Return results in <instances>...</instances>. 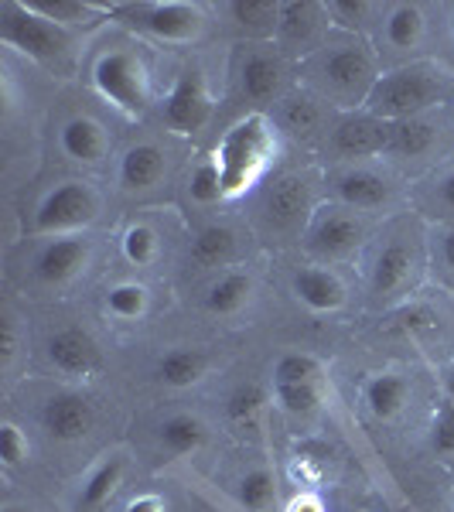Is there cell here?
I'll return each instance as SVG.
<instances>
[{
    "label": "cell",
    "mask_w": 454,
    "mask_h": 512,
    "mask_svg": "<svg viewBox=\"0 0 454 512\" xmlns=\"http://www.w3.org/2000/svg\"><path fill=\"white\" fill-rule=\"evenodd\" d=\"M274 151V137L267 130L263 117H246L243 123H236L226 134L219 147V171H222V185L226 195H239L260 178V171L267 168V158Z\"/></svg>",
    "instance_id": "6da1fadb"
},
{
    "label": "cell",
    "mask_w": 454,
    "mask_h": 512,
    "mask_svg": "<svg viewBox=\"0 0 454 512\" xmlns=\"http://www.w3.org/2000/svg\"><path fill=\"white\" fill-rule=\"evenodd\" d=\"M444 86L434 72L427 69H400L390 76H379L366 106L379 120H414L420 110L434 106L441 99Z\"/></svg>",
    "instance_id": "7a4b0ae2"
},
{
    "label": "cell",
    "mask_w": 454,
    "mask_h": 512,
    "mask_svg": "<svg viewBox=\"0 0 454 512\" xmlns=\"http://www.w3.org/2000/svg\"><path fill=\"white\" fill-rule=\"evenodd\" d=\"M0 38L18 52L38 62H52L69 48V35L48 18L31 11L28 4H4L0 7Z\"/></svg>",
    "instance_id": "3957f363"
},
{
    "label": "cell",
    "mask_w": 454,
    "mask_h": 512,
    "mask_svg": "<svg viewBox=\"0 0 454 512\" xmlns=\"http://www.w3.org/2000/svg\"><path fill=\"white\" fill-rule=\"evenodd\" d=\"M96 89L103 93L106 99L120 106L127 113H144L147 103H151V86H147V72L134 55L127 52H110L96 62Z\"/></svg>",
    "instance_id": "277c9868"
},
{
    "label": "cell",
    "mask_w": 454,
    "mask_h": 512,
    "mask_svg": "<svg viewBox=\"0 0 454 512\" xmlns=\"http://www.w3.org/2000/svg\"><path fill=\"white\" fill-rule=\"evenodd\" d=\"M99 212V202L93 188L82 185V181H69L59 185L55 192L45 195V202L35 212V229L38 233H65V229L89 226Z\"/></svg>",
    "instance_id": "5b68a950"
},
{
    "label": "cell",
    "mask_w": 454,
    "mask_h": 512,
    "mask_svg": "<svg viewBox=\"0 0 454 512\" xmlns=\"http://www.w3.org/2000/svg\"><path fill=\"white\" fill-rule=\"evenodd\" d=\"M120 11L130 28L158 41H192L202 31V11L192 4H130Z\"/></svg>",
    "instance_id": "8992f818"
},
{
    "label": "cell",
    "mask_w": 454,
    "mask_h": 512,
    "mask_svg": "<svg viewBox=\"0 0 454 512\" xmlns=\"http://www.w3.org/2000/svg\"><path fill=\"white\" fill-rule=\"evenodd\" d=\"M209 117H212V99L209 89H205L202 72L195 69L181 72L175 89L164 99V110H161L164 127L175 130V134H198L209 123Z\"/></svg>",
    "instance_id": "52a82bcc"
},
{
    "label": "cell",
    "mask_w": 454,
    "mask_h": 512,
    "mask_svg": "<svg viewBox=\"0 0 454 512\" xmlns=\"http://www.w3.org/2000/svg\"><path fill=\"white\" fill-rule=\"evenodd\" d=\"M321 79L335 96L349 99V103L352 99H369L376 86L373 59L362 48H338L321 62Z\"/></svg>",
    "instance_id": "ba28073f"
},
{
    "label": "cell",
    "mask_w": 454,
    "mask_h": 512,
    "mask_svg": "<svg viewBox=\"0 0 454 512\" xmlns=\"http://www.w3.org/2000/svg\"><path fill=\"white\" fill-rule=\"evenodd\" d=\"M48 359H52V366L59 373L76 379L93 376L103 366V352H99L96 338L86 335L82 328H62V332H55L52 342H48Z\"/></svg>",
    "instance_id": "9c48e42d"
},
{
    "label": "cell",
    "mask_w": 454,
    "mask_h": 512,
    "mask_svg": "<svg viewBox=\"0 0 454 512\" xmlns=\"http://www.w3.org/2000/svg\"><path fill=\"white\" fill-rule=\"evenodd\" d=\"M41 424L55 441H79L93 431V407L86 396L79 393H59L45 403L41 410Z\"/></svg>",
    "instance_id": "30bf717a"
},
{
    "label": "cell",
    "mask_w": 454,
    "mask_h": 512,
    "mask_svg": "<svg viewBox=\"0 0 454 512\" xmlns=\"http://www.w3.org/2000/svg\"><path fill=\"white\" fill-rule=\"evenodd\" d=\"M386 140H390V123L379 117H345L338 120L332 130V147L345 158H366V154L386 151Z\"/></svg>",
    "instance_id": "8fae6325"
},
{
    "label": "cell",
    "mask_w": 454,
    "mask_h": 512,
    "mask_svg": "<svg viewBox=\"0 0 454 512\" xmlns=\"http://www.w3.org/2000/svg\"><path fill=\"white\" fill-rule=\"evenodd\" d=\"M89 260V243L86 239H55L45 250L38 253L35 260V274L45 280V284H65L86 267Z\"/></svg>",
    "instance_id": "7c38bea8"
},
{
    "label": "cell",
    "mask_w": 454,
    "mask_h": 512,
    "mask_svg": "<svg viewBox=\"0 0 454 512\" xmlns=\"http://www.w3.org/2000/svg\"><path fill=\"white\" fill-rule=\"evenodd\" d=\"M304 209H308V185H304L301 178L284 175V178H277L274 185H270L267 205H263L270 226L291 229L294 222L304 216Z\"/></svg>",
    "instance_id": "4fadbf2b"
},
{
    "label": "cell",
    "mask_w": 454,
    "mask_h": 512,
    "mask_svg": "<svg viewBox=\"0 0 454 512\" xmlns=\"http://www.w3.org/2000/svg\"><path fill=\"white\" fill-rule=\"evenodd\" d=\"M362 239V226L345 212H332V216L318 219V226L311 229L308 246L318 256H345L349 250H356V243Z\"/></svg>",
    "instance_id": "5bb4252c"
},
{
    "label": "cell",
    "mask_w": 454,
    "mask_h": 512,
    "mask_svg": "<svg viewBox=\"0 0 454 512\" xmlns=\"http://www.w3.org/2000/svg\"><path fill=\"white\" fill-rule=\"evenodd\" d=\"M239 82H243V96L253 99V103H270L280 86H284V65H280L277 55L267 52H253L250 59L239 69Z\"/></svg>",
    "instance_id": "9a60e30c"
},
{
    "label": "cell",
    "mask_w": 454,
    "mask_h": 512,
    "mask_svg": "<svg viewBox=\"0 0 454 512\" xmlns=\"http://www.w3.org/2000/svg\"><path fill=\"white\" fill-rule=\"evenodd\" d=\"M106 147H110V140H106L103 127H99L96 120L76 117V120H69L62 127V151L69 154V158L82 161V164L103 161L106 158Z\"/></svg>",
    "instance_id": "2e32d148"
},
{
    "label": "cell",
    "mask_w": 454,
    "mask_h": 512,
    "mask_svg": "<svg viewBox=\"0 0 454 512\" xmlns=\"http://www.w3.org/2000/svg\"><path fill=\"white\" fill-rule=\"evenodd\" d=\"M164 178V154L161 147L154 144H137L123 154L120 161V185L130 188V192H140V188H151Z\"/></svg>",
    "instance_id": "e0dca14e"
},
{
    "label": "cell",
    "mask_w": 454,
    "mask_h": 512,
    "mask_svg": "<svg viewBox=\"0 0 454 512\" xmlns=\"http://www.w3.org/2000/svg\"><path fill=\"white\" fill-rule=\"evenodd\" d=\"M294 294L301 297L311 311H335V308H342V301H345V287L338 284V277L318 267L297 270Z\"/></svg>",
    "instance_id": "ac0fdd59"
},
{
    "label": "cell",
    "mask_w": 454,
    "mask_h": 512,
    "mask_svg": "<svg viewBox=\"0 0 454 512\" xmlns=\"http://www.w3.org/2000/svg\"><path fill=\"white\" fill-rule=\"evenodd\" d=\"M335 192L352 209H376V205H383L390 198V185L373 171H349V175L335 181Z\"/></svg>",
    "instance_id": "d6986e66"
},
{
    "label": "cell",
    "mask_w": 454,
    "mask_h": 512,
    "mask_svg": "<svg viewBox=\"0 0 454 512\" xmlns=\"http://www.w3.org/2000/svg\"><path fill=\"white\" fill-rule=\"evenodd\" d=\"M120 482H123V461L120 458L103 461V465L86 478V485H82L79 512H103L106 506H110L113 495H117Z\"/></svg>",
    "instance_id": "ffe728a7"
},
{
    "label": "cell",
    "mask_w": 454,
    "mask_h": 512,
    "mask_svg": "<svg viewBox=\"0 0 454 512\" xmlns=\"http://www.w3.org/2000/svg\"><path fill=\"white\" fill-rule=\"evenodd\" d=\"M437 130L427 120H400L390 123V140H386V151L396 158H420L434 147Z\"/></svg>",
    "instance_id": "44dd1931"
},
{
    "label": "cell",
    "mask_w": 454,
    "mask_h": 512,
    "mask_svg": "<svg viewBox=\"0 0 454 512\" xmlns=\"http://www.w3.org/2000/svg\"><path fill=\"white\" fill-rule=\"evenodd\" d=\"M410 274H414V256H410L407 246H400V243L386 246V250L379 253L376 270H373L376 294H396L410 280Z\"/></svg>",
    "instance_id": "7402d4cb"
},
{
    "label": "cell",
    "mask_w": 454,
    "mask_h": 512,
    "mask_svg": "<svg viewBox=\"0 0 454 512\" xmlns=\"http://www.w3.org/2000/svg\"><path fill=\"white\" fill-rule=\"evenodd\" d=\"M321 24V7L311 4V0H291V4H280V21L277 31L284 41H294V45H304V41L315 38Z\"/></svg>",
    "instance_id": "603a6c76"
},
{
    "label": "cell",
    "mask_w": 454,
    "mask_h": 512,
    "mask_svg": "<svg viewBox=\"0 0 454 512\" xmlns=\"http://www.w3.org/2000/svg\"><path fill=\"white\" fill-rule=\"evenodd\" d=\"M233 253H236V233L226 226L202 229L192 243V260L198 267H222Z\"/></svg>",
    "instance_id": "cb8c5ba5"
},
{
    "label": "cell",
    "mask_w": 454,
    "mask_h": 512,
    "mask_svg": "<svg viewBox=\"0 0 454 512\" xmlns=\"http://www.w3.org/2000/svg\"><path fill=\"white\" fill-rule=\"evenodd\" d=\"M205 373V355L195 349H175L164 352L158 362V376L168 386H192Z\"/></svg>",
    "instance_id": "d4e9b609"
},
{
    "label": "cell",
    "mask_w": 454,
    "mask_h": 512,
    "mask_svg": "<svg viewBox=\"0 0 454 512\" xmlns=\"http://www.w3.org/2000/svg\"><path fill=\"white\" fill-rule=\"evenodd\" d=\"M407 393H410V386L403 376H376L373 383L366 386V403L379 420H386V417L400 414L403 403H407Z\"/></svg>",
    "instance_id": "484cf974"
},
{
    "label": "cell",
    "mask_w": 454,
    "mask_h": 512,
    "mask_svg": "<svg viewBox=\"0 0 454 512\" xmlns=\"http://www.w3.org/2000/svg\"><path fill=\"white\" fill-rule=\"evenodd\" d=\"M229 14L250 35H267L280 21V4L274 0H236V4H229Z\"/></svg>",
    "instance_id": "4316f807"
},
{
    "label": "cell",
    "mask_w": 454,
    "mask_h": 512,
    "mask_svg": "<svg viewBox=\"0 0 454 512\" xmlns=\"http://www.w3.org/2000/svg\"><path fill=\"white\" fill-rule=\"evenodd\" d=\"M202 441H205L202 420H195L188 414H175V417H168L161 424V444L171 454H188V451H195Z\"/></svg>",
    "instance_id": "83f0119b"
},
{
    "label": "cell",
    "mask_w": 454,
    "mask_h": 512,
    "mask_svg": "<svg viewBox=\"0 0 454 512\" xmlns=\"http://www.w3.org/2000/svg\"><path fill=\"white\" fill-rule=\"evenodd\" d=\"M28 7L41 18H48L52 24H89L103 7L96 4H82V0H28Z\"/></svg>",
    "instance_id": "f1b7e54d"
},
{
    "label": "cell",
    "mask_w": 454,
    "mask_h": 512,
    "mask_svg": "<svg viewBox=\"0 0 454 512\" xmlns=\"http://www.w3.org/2000/svg\"><path fill=\"white\" fill-rule=\"evenodd\" d=\"M246 297H250V277H246V274H226L209 291L205 304H209L212 315H236V311L246 304Z\"/></svg>",
    "instance_id": "f546056e"
},
{
    "label": "cell",
    "mask_w": 454,
    "mask_h": 512,
    "mask_svg": "<svg viewBox=\"0 0 454 512\" xmlns=\"http://www.w3.org/2000/svg\"><path fill=\"white\" fill-rule=\"evenodd\" d=\"M420 35H424V14H420V7L414 4L393 7L390 18H386V38H390V45L414 48Z\"/></svg>",
    "instance_id": "4dcf8cb0"
},
{
    "label": "cell",
    "mask_w": 454,
    "mask_h": 512,
    "mask_svg": "<svg viewBox=\"0 0 454 512\" xmlns=\"http://www.w3.org/2000/svg\"><path fill=\"white\" fill-rule=\"evenodd\" d=\"M318 106L308 96H291L280 106V123L284 130H291L294 137H311L318 130Z\"/></svg>",
    "instance_id": "1f68e13d"
},
{
    "label": "cell",
    "mask_w": 454,
    "mask_h": 512,
    "mask_svg": "<svg viewBox=\"0 0 454 512\" xmlns=\"http://www.w3.org/2000/svg\"><path fill=\"white\" fill-rule=\"evenodd\" d=\"M274 495H277V489H274V475L270 472H263V468H257V472H250L239 482V502H243L246 509L250 512H263L274 502Z\"/></svg>",
    "instance_id": "d6a6232c"
},
{
    "label": "cell",
    "mask_w": 454,
    "mask_h": 512,
    "mask_svg": "<svg viewBox=\"0 0 454 512\" xmlns=\"http://www.w3.org/2000/svg\"><path fill=\"white\" fill-rule=\"evenodd\" d=\"M263 403H267V393H263L257 383H243V386H236V390L229 393L226 417L236 420V424H246V420H253L260 414Z\"/></svg>",
    "instance_id": "836d02e7"
},
{
    "label": "cell",
    "mask_w": 454,
    "mask_h": 512,
    "mask_svg": "<svg viewBox=\"0 0 454 512\" xmlns=\"http://www.w3.org/2000/svg\"><path fill=\"white\" fill-rule=\"evenodd\" d=\"M188 192H192L195 202H202V205L219 202V198L226 195V185H222L219 164H216V161L198 164V168L192 171V181H188Z\"/></svg>",
    "instance_id": "e575fe53"
},
{
    "label": "cell",
    "mask_w": 454,
    "mask_h": 512,
    "mask_svg": "<svg viewBox=\"0 0 454 512\" xmlns=\"http://www.w3.org/2000/svg\"><path fill=\"white\" fill-rule=\"evenodd\" d=\"M274 393L280 407L291 410V414H311L321 400L318 383H274Z\"/></svg>",
    "instance_id": "d590c367"
},
{
    "label": "cell",
    "mask_w": 454,
    "mask_h": 512,
    "mask_svg": "<svg viewBox=\"0 0 454 512\" xmlns=\"http://www.w3.org/2000/svg\"><path fill=\"white\" fill-rule=\"evenodd\" d=\"M106 308L117 318H137L147 311V291L140 284H117L106 294Z\"/></svg>",
    "instance_id": "8d00e7d4"
},
{
    "label": "cell",
    "mask_w": 454,
    "mask_h": 512,
    "mask_svg": "<svg viewBox=\"0 0 454 512\" xmlns=\"http://www.w3.org/2000/svg\"><path fill=\"white\" fill-rule=\"evenodd\" d=\"M123 253H127L130 263L137 267H147V263L158 256V236H154L151 226H130L123 233Z\"/></svg>",
    "instance_id": "74e56055"
},
{
    "label": "cell",
    "mask_w": 454,
    "mask_h": 512,
    "mask_svg": "<svg viewBox=\"0 0 454 512\" xmlns=\"http://www.w3.org/2000/svg\"><path fill=\"white\" fill-rule=\"evenodd\" d=\"M274 383H318V362L301 352L284 355L274 366Z\"/></svg>",
    "instance_id": "f35d334b"
},
{
    "label": "cell",
    "mask_w": 454,
    "mask_h": 512,
    "mask_svg": "<svg viewBox=\"0 0 454 512\" xmlns=\"http://www.w3.org/2000/svg\"><path fill=\"white\" fill-rule=\"evenodd\" d=\"M431 441L437 454H454V400H444L441 410H437Z\"/></svg>",
    "instance_id": "ab89813d"
},
{
    "label": "cell",
    "mask_w": 454,
    "mask_h": 512,
    "mask_svg": "<svg viewBox=\"0 0 454 512\" xmlns=\"http://www.w3.org/2000/svg\"><path fill=\"white\" fill-rule=\"evenodd\" d=\"M24 458H28V441H24V434L14 424H4L0 427V461H4L7 468H18Z\"/></svg>",
    "instance_id": "60d3db41"
},
{
    "label": "cell",
    "mask_w": 454,
    "mask_h": 512,
    "mask_svg": "<svg viewBox=\"0 0 454 512\" xmlns=\"http://www.w3.org/2000/svg\"><path fill=\"white\" fill-rule=\"evenodd\" d=\"M328 11H332L342 24H349V28H362L369 18V11H373V4H366V0H335Z\"/></svg>",
    "instance_id": "b9f144b4"
},
{
    "label": "cell",
    "mask_w": 454,
    "mask_h": 512,
    "mask_svg": "<svg viewBox=\"0 0 454 512\" xmlns=\"http://www.w3.org/2000/svg\"><path fill=\"white\" fill-rule=\"evenodd\" d=\"M14 345H18V342H14V318L4 315V321H0V349H4L0 359H4V366L14 359Z\"/></svg>",
    "instance_id": "7bdbcfd3"
},
{
    "label": "cell",
    "mask_w": 454,
    "mask_h": 512,
    "mask_svg": "<svg viewBox=\"0 0 454 512\" xmlns=\"http://www.w3.org/2000/svg\"><path fill=\"white\" fill-rule=\"evenodd\" d=\"M127 512H164V506H161L158 495H140V499L130 502Z\"/></svg>",
    "instance_id": "ee69618b"
},
{
    "label": "cell",
    "mask_w": 454,
    "mask_h": 512,
    "mask_svg": "<svg viewBox=\"0 0 454 512\" xmlns=\"http://www.w3.org/2000/svg\"><path fill=\"white\" fill-rule=\"evenodd\" d=\"M441 198H444V205H451L454 209V171L448 178H444V185H441Z\"/></svg>",
    "instance_id": "f6af8a7d"
},
{
    "label": "cell",
    "mask_w": 454,
    "mask_h": 512,
    "mask_svg": "<svg viewBox=\"0 0 454 512\" xmlns=\"http://www.w3.org/2000/svg\"><path fill=\"white\" fill-rule=\"evenodd\" d=\"M441 250H444V263H448V267L454 270V233L444 236V246H441Z\"/></svg>",
    "instance_id": "bcb514c9"
},
{
    "label": "cell",
    "mask_w": 454,
    "mask_h": 512,
    "mask_svg": "<svg viewBox=\"0 0 454 512\" xmlns=\"http://www.w3.org/2000/svg\"><path fill=\"white\" fill-rule=\"evenodd\" d=\"M294 512H318V502H311V499L294 502Z\"/></svg>",
    "instance_id": "7dc6e473"
},
{
    "label": "cell",
    "mask_w": 454,
    "mask_h": 512,
    "mask_svg": "<svg viewBox=\"0 0 454 512\" xmlns=\"http://www.w3.org/2000/svg\"><path fill=\"white\" fill-rule=\"evenodd\" d=\"M4 512H24V509H18V506H7Z\"/></svg>",
    "instance_id": "c3c4849f"
},
{
    "label": "cell",
    "mask_w": 454,
    "mask_h": 512,
    "mask_svg": "<svg viewBox=\"0 0 454 512\" xmlns=\"http://www.w3.org/2000/svg\"><path fill=\"white\" fill-rule=\"evenodd\" d=\"M451 31H454V14H451Z\"/></svg>",
    "instance_id": "681fc988"
},
{
    "label": "cell",
    "mask_w": 454,
    "mask_h": 512,
    "mask_svg": "<svg viewBox=\"0 0 454 512\" xmlns=\"http://www.w3.org/2000/svg\"><path fill=\"white\" fill-rule=\"evenodd\" d=\"M451 393H454V379H451Z\"/></svg>",
    "instance_id": "f907efd6"
}]
</instances>
